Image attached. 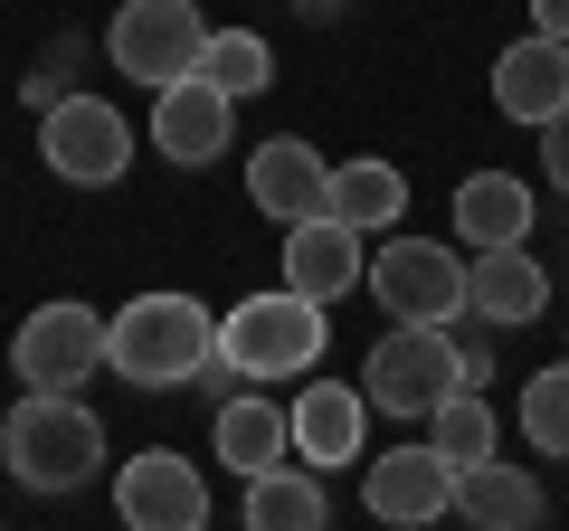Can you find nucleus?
<instances>
[{"mask_svg":"<svg viewBox=\"0 0 569 531\" xmlns=\"http://www.w3.org/2000/svg\"><path fill=\"white\" fill-rule=\"evenodd\" d=\"M209 342H219V313L200 304V294H133L123 313H104V370L133 389H190V370L209 361Z\"/></svg>","mask_w":569,"mask_h":531,"instance_id":"obj_1","label":"nucleus"},{"mask_svg":"<svg viewBox=\"0 0 569 531\" xmlns=\"http://www.w3.org/2000/svg\"><path fill=\"white\" fill-rule=\"evenodd\" d=\"M0 465L20 474L29 493H77L104 465V418L86 409L77 389H29L20 409L0 418Z\"/></svg>","mask_w":569,"mask_h":531,"instance_id":"obj_2","label":"nucleus"},{"mask_svg":"<svg viewBox=\"0 0 569 531\" xmlns=\"http://www.w3.org/2000/svg\"><path fill=\"white\" fill-rule=\"evenodd\" d=\"M332 351V304L276 285V294H247L238 313H219V361L238 380H313Z\"/></svg>","mask_w":569,"mask_h":531,"instance_id":"obj_3","label":"nucleus"},{"mask_svg":"<svg viewBox=\"0 0 569 531\" xmlns=\"http://www.w3.org/2000/svg\"><path fill=\"white\" fill-rule=\"evenodd\" d=\"M456 380H466V361H456L447 323H389L380 342H370V361H361V399L389 409V418H427Z\"/></svg>","mask_w":569,"mask_h":531,"instance_id":"obj_4","label":"nucleus"},{"mask_svg":"<svg viewBox=\"0 0 569 531\" xmlns=\"http://www.w3.org/2000/svg\"><path fill=\"white\" fill-rule=\"evenodd\" d=\"M39 162L58 171L67 190H114L123 171H133V123H123V104H104V96L39 104Z\"/></svg>","mask_w":569,"mask_h":531,"instance_id":"obj_5","label":"nucleus"},{"mask_svg":"<svg viewBox=\"0 0 569 531\" xmlns=\"http://www.w3.org/2000/svg\"><path fill=\"white\" fill-rule=\"evenodd\" d=\"M361 285L380 294L389 323H466V257L447 238H389L361 266Z\"/></svg>","mask_w":569,"mask_h":531,"instance_id":"obj_6","label":"nucleus"},{"mask_svg":"<svg viewBox=\"0 0 569 531\" xmlns=\"http://www.w3.org/2000/svg\"><path fill=\"white\" fill-rule=\"evenodd\" d=\"M10 370H20V389H86L104 370V313L77 304V294L20 313V332H10Z\"/></svg>","mask_w":569,"mask_h":531,"instance_id":"obj_7","label":"nucleus"},{"mask_svg":"<svg viewBox=\"0 0 569 531\" xmlns=\"http://www.w3.org/2000/svg\"><path fill=\"white\" fill-rule=\"evenodd\" d=\"M200 39H209L200 0H123L114 29H104V58H114L133 86H171V77L200 67Z\"/></svg>","mask_w":569,"mask_h":531,"instance_id":"obj_8","label":"nucleus"},{"mask_svg":"<svg viewBox=\"0 0 569 531\" xmlns=\"http://www.w3.org/2000/svg\"><path fill=\"white\" fill-rule=\"evenodd\" d=\"M114 512L133 531H200L209 522V484L181 447H142L133 465H114Z\"/></svg>","mask_w":569,"mask_h":531,"instance_id":"obj_9","label":"nucleus"},{"mask_svg":"<svg viewBox=\"0 0 569 531\" xmlns=\"http://www.w3.org/2000/svg\"><path fill=\"white\" fill-rule=\"evenodd\" d=\"M228 123H238V96H219L209 77L152 86V152H162L171 171H209L228 152Z\"/></svg>","mask_w":569,"mask_h":531,"instance_id":"obj_10","label":"nucleus"},{"mask_svg":"<svg viewBox=\"0 0 569 531\" xmlns=\"http://www.w3.org/2000/svg\"><path fill=\"white\" fill-rule=\"evenodd\" d=\"M361 503L380 512V522H447L456 512V465L437 447H389V455H370L361 465Z\"/></svg>","mask_w":569,"mask_h":531,"instance_id":"obj_11","label":"nucleus"},{"mask_svg":"<svg viewBox=\"0 0 569 531\" xmlns=\"http://www.w3.org/2000/svg\"><path fill=\"white\" fill-rule=\"evenodd\" d=\"M361 437H370V399L361 380H323V389H295V409H284V447H295V465L332 474V465H361Z\"/></svg>","mask_w":569,"mask_h":531,"instance_id":"obj_12","label":"nucleus"},{"mask_svg":"<svg viewBox=\"0 0 569 531\" xmlns=\"http://www.w3.org/2000/svg\"><path fill=\"white\" fill-rule=\"evenodd\" d=\"M323 181H332V162L305 143V133H276V143H257V152H247V200H257L276 228L323 219Z\"/></svg>","mask_w":569,"mask_h":531,"instance_id":"obj_13","label":"nucleus"},{"mask_svg":"<svg viewBox=\"0 0 569 531\" xmlns=\"http://www.w3.org/2000/svg\"><path fill=\"white\" fill-rule=\"evenodd\" d=\"M466 313L493 332H522L531 313H550V275L531 266V247H475L466 257Z\"/></svg>","mask_w":569,"mask_h":531,"instance_id":"obj_14","label":"nucleus"},{"mask_svg":"<svg viewBox=\"0 0 569 531\" xmlns=\"http://www.w3.org/2000/svg\"><path fill=\"white\" fill-rule=\"evenodd\" d=\"M361 228H342V219H295L284 228V285L295 294H313V304H342L351 285H361Z\"/></svg>","mask_w":569,"mask_h":531,"instance_id":"obj_15","label":"nucleus"},{"mask_svg":"<svg viewBox=\"0 0 569 531\" xmlns=\"http://www.w3.org/2000/svg\"><path fill=\"white\" fill-rule=\"evenodd\" d=\"M493 104H503L512 123H541V114H560L569 104V48L560 39H512L503 58H493Z\"/></svg>","mask_w":569,"mask_h":531,"instance_id":"obj_16","label":"nucleus"},{"mask_svg":"<svg viewBox=\"0 0 569 531\" xmlns=\"http://www.w3.org/2000/svg\"><path fill=\"white\" fill-rule=\"evenodd\" d=\"M447 219H456V238H475V247H522L531 238V181L522 171H475V181H456Z\"/></svg>","mask_w":569,"mask_h":531,"instance_id":"obj_17","label":"nucleus"},{"mask_svg":"<svg viewBox=\"0 0 569 531\" xmlns=\"http://www.w3.org/2000/svg\"><path fill=\"white\" fill-rule=\"evenodd\" d=\"M332 522V484L295 455H276L266 474H247V531H323Z\"/></svg>","mask_w":569,"mask_h":531,"instance_id":"obj_18","label":"nucleus"},{"mask_svg":"<svg viewBox=\"0 0 569 531\" xmlns=\"http://www.w3.org/2000/svg\"><path fill=\"white\" fill-rule=\"evenodd\" d=\"M456 512H466L475 531H531L541 522V484H531L522 465H493V455H475V465H456Z\"/></svg>","mask_w":569,"mask_h":531,"instance_id":"obj_19","label":"nucleus"},{"mask_svg":"<svg viewBox=\"0 0 569 531\" xmlns=\"http://www.w3.org/2000/svg\"><path fill=\"white\" fill-rule=\"evenodd\" d=\"M323 219H342V228H361V238H380V228H399L408 219V181H399V162H332V181H323Z\"/></svg>","mask_w":569,"mask_h":531,"instance_id":"obj_20","label":"nucleus"},{"mask_svg":"<svg viewBox=\"0 0 569 531\" xmlns=\"http://www.w3.org/2000/svg\"><path fill=\"white\" fill-rule=\"evenodd\" d=\"M209 447H219V465L238 474V484H247V474H266L276 455H295V447H284V409H276V399H247V389H228V399H219Z\"/></svg>","mask_w":569,"mask_h":531,"instance_id":"obj_21","label":"nucleus"},{"mask_svg":"<svg viewBox=\"0 0 569 531\" xmlns=\"http://www.w3.org/2000/svg\"><path fill=\"white\" fill-rule=\"evenodd\" d=\"M190 77H209L219 96H266V86H276V48H266L257 29H209Z\"/></svg>","mask_w":569,"mask_h":531,"instance_id":"obj_22","label":"nucleus"},{"mask_svg":"<svg viewBox=\"0 0 569 531\" xmlns=\"http://www.w3.org/2000/svg\"><path fill=\"white\" fill-rule=\"evenodd\" d=\"M427 447L447 455V465H475V455H493V409L475 399V380H456L437 409H427Z\"/></svg>","mask_w":569,"mask_h":531,"instance_id":"obj_23","label":"nucleus"},{"mask_svg":"<svg viewBox=\"0 0 569 531\" xmlns=\"http://www.w3.org/2000/svg\"><path fill=\"white\" fill-rule=\"evenodd\" d=\"M522 437L541 455H569V361H550V370L522 380Z\"/></svg>","mask_w":569,"mask_h":531,"instance_id":"obj_24","label":"nucleus"},{"mask_svg":"<svg viewBox=\"0 0 569 531\" xmlns=\"http://www.w3.org/2000/svg\"><path fill=\"white\" fill-rule=\"evenodd\" d=\"M531 133H541V162H550V190H560V200H569V104H560V114H541V123H531Z\"/></svg>","mask_w":569,"mask_h":531,"instance_id":"obj_25","label":"nucleus"},{"mask_svg":"<svg viewBox=\"0 0 569 531\" xmlns=\"http://www.w3.org/2000/svg\"><path fill=\"white\" fill-rule=\"evenodd\" d=\"M531 29H541V39H560V48H569V0H531Z\"/></svg>","mask_w":569,"mask_h":531,"instance_id":"obj_26","label":"nucleus"}]
</instances>
